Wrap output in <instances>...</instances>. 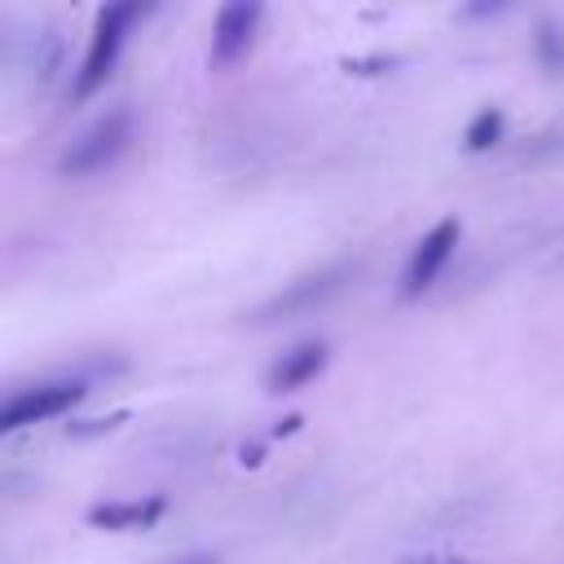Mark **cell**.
<instances>
[{
    "label": "cell",
    "mask_w": 564,
    "mask_h": 564,
    "mask_svg": "<svg viewBox=\"0 0 564 564\" xmlns=\"http://www.w3.org/2000/svg\"><path fill=\"white\" fill-rule=\"evenodd\" d=\"M141 13H145V4H137V0L106 4V9L97 13L93 40H88V53H84V66H79V75H75V97H93V93L101 88V79L110 75V66H115V57H119V48H123L128 26H132Z\"/></svg>",
    "instance_id": "6da1fadb"
},
{
    "label": "cell",
    "mask_w": 564,
    "mask_h": 564,
    "mask_svg": "<svg viewBox=\"0 0 564 564\" xmlns=\"http://www.w3.org/2000/svg\"><path fill=\"white\" fill-rule=\"evenodd\" d=\"M128 132H132V115H128V110H110V115L93 119V123L70 141V150L62 154V172H66V176L101 172L106 163H115V159L123 154Z\"/></svg>",
    "instance_id": "7a4b0ae2"
},
{
    "label": "cell",
    "mask_w": 564,
    "mask_h": 564,
    "mask_svg": "<svg viewBox=\"0 0 564 564\" xmlns=\"http://www.w3.org/2000/svg\"><path fill=\"white\" fill-rule=\"evenodd\" d=\"M352 260H335V264H326V269H317V273H308V278H300V282H291L286 291H278L269 304H260L256 313H251V322H278V317H300V313H313L317 304H326L330 295H339L344 291V282L352 278Z\"/></svg>",
    "instance_id": "3957f363"
},
{
    "label": "cell",
    "mask_w": 564,
    "mask_h": 564,
    "mask_svg": "<svg viewBox=\"0 0 564 564\" xmlns=\"http://www.w3.org/2000/svg\"><path fill=\"white\" fill-rule=\"evenodd\" d=\"M79 397H84L79 383H40V388L13 392V397L4 401V410H0V427H4V432H18V427H26V423H44V419L70 410Z\"/></svg>",
    "instance_id": "277c9868"
},
{
    "label": "cell",
    "mask_w": 564,
    "mask_h": 564,
    "mask_svg": "<svg viewBox=\"0 0 564 564\" xmlns=\"http://www.w3.org/2000/svg\"><path fill=\"white\" fill-rule=\"evenodd\" d=\"M256 26H260V4H251V0L225 4V9L216 13V31H212V62H216V66L238 62V57L247 53Z\"/></svg>",
    "instance_id": "5b68a950"
},
{
    "label": "cell",
    "mask_w": 564,
    "mask_h": 564,
    "mask_svg": "<svg viewBox=\"0 0 564 564\" xmlns=\"http://www.w3.org/2000/svg\"><path fill=\"white\" fill-rule=\"evenodd\" d=\"M458 247V220H441L410 256V269H405V295H419L432 286V278L441 273V264L449 260V251Z\"/></svg>",
    "instance_id": "8992f818"
},
{
    "label": "cell",
    "mask_w": 564,
    "mask_h": 564,
    "mask_svg": "<svg viewBox=\"0 0 564 564\" xmlns=\"http://www.w3.org/2000/svg\"><path fill=\"white\" fill-rule=\"evenodd\" d=\"M322 366H326V344L322 339H308V344L282 352V361L269 366V379L264 383H269V392H291V388L308 383L313 375H322Z\"/></svg>",
    "instance_id": "52a82bcc"
},
{
    "label": "cell",
    "mask_w": 564,
    "mask_h": 564,
    "mask_svg": "<svg viewBox=\"0 0 564 564\" xmlns=\"http://www.w3.org/2000/svg\"><path fill=\"white\" fill-rule=\"evenodd\" d=\"M163 516V498H145V502H101L88 511V520L97 529H145Z\"/></svg>",
    "instance_id": "ba28073f"
},
{
    "label": "cell",
    "mask_w": 564,
    "mask_h": 564,
    "mask_svg": "<svg viewBox=\"0 0 564 564\" xmlns=\"http://www.w3.org/2000/svg\"><path fill=\"white\" fill-rule=\"evenodd\" d=\"M502 128H507V119H502V110H480L471 123H467V150H489L494 141H502Z\"/></svg>",
    "instance_id": "9c48e42d"
},
{
    "label": "cell",
    "mask_w": 564,
    "mask_h": 564,
    "mask_svg": "<svg viewBox=\"0 0 564 564\" xmlns=\"http://www.w3.org/2000/svg\"><path fill=\"white\" fill-rule=\"evenodd\" d=\"M538 57L551 75H564V26H555V22L538 26Z\"/></svg>",
    "instance_id": "30bf717a"
},
{
    "label": "cell",
    "mask_w": 564,
    "mask_h": 564,
    "mask_svg": "<svg viewBox=\"0 0 564 564\" xmlns=\"http://www.w3.org/2000/svg\"><path fill=\"white\" fill-rule=\"evenodd\" d=\"M128 414L119 410V414H110V419H88V423H70V436H88V432H106V427H115V423H123Z\"/></svg>",
    "instance_id": "8fae6325"
},
{
    "label": "cell",
    "mask_w": 564,
    "mask_h": 564,
    "mask_svg": "<svg viewBox=\"0 0 564 564\" xmlns=\"http://www.w3.org/2000/svg\"><path fill=\"white\" fill-rule=\"evenodd\" d=\"M181 564H216L212 555H189V560H181Z\"/></svg>",
    "instance_id": "7c38bea8"
}]
</instances>
